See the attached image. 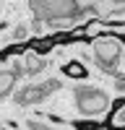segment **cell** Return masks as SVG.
Returning a JSON list of instances; mask_svg holds the SVG:
<instances>
[{
	"label": "cell",
	"instance_id": "obj_1",
	"mask_svg": "<svg viewBox=\"0 0 125 130\" xmlns=\"http://www.w3.org/2000/svg\"><path fill=\"white\" fill-rule=\"evenodd\" d=\"M76 104H78V112L91 117V115H99L110 107V96L99 89H78L76 91Z\"/></svg>",
	"mask_w": 125,
	"mask_h": 130
},
{
	"label": "cell",
	"instance_id": "obj_2",
	"mask_svg": "<svg viewBox=\"0 0 125 130\" xmlns=\"http://www.w3.org/2000/svg\"><path fill=\"white\" fill-rule=\"evenodd\" d=\"M91 42H94L91 44L94 57H97L104 68H110V65L122 55V39H117V37H97Z\"/></svg>",
	"mask_w": 125,
	"mask_h": 130
},
{
	"label": "cell",
	"instance_id": "obj_3",
	"mask_svg": "<svg viewBox=\"0 0 125 130\" xmlns=\"http://www.w3.org/2000/svg\"><path fill=\"white\" fill-rule=\"evenodd\" d=\"M104 127H107V130H125V102L122 99H115Z\"/></svg>",
	"mask_w": 125,
	"mask_h": 130
},
{
	"label": "cell",
	"instance_id": "obj_4",
	"mask_svg": "<svg viewBox=\"0 0 125 130\" xmlns=\"http://www.w3.org/2000/svg\"><path fill=\"white\" fill-rule=\"evenodd\" d=\"M63 73H65L68 78H76V81H78V78H86V75H89L86 65H83V62H78V60H70L65 68H63Z\"/></svg>",
	"mask_w": 125,
	"mask_h": 130
},
{
	"label": "cell",
	"instance_id": "obj_5",
	"mask_svg": "<svg viewBox=\"0 0 125 130\" xmlns=\"http://www.w3.org/2000/svg\"><path fill=\"white\" fill-rule=\"evenodd\" d=\"M16 83V73L13 70H0V96H5Z\"/></svg>",
	"mask_w": 125,
	"mask_h": 130
},
{
	"label": "cell",
	"instance_id": "obj_6",
	"mask_svg": "<svg viewBox=\"0 0 125 130\" xmlns=\"http://www.w3.org/2000/svg\"><path fill=\"white\" fill-rule=\"evenodd\" d=\"M73 125H76V130H99L102 127L99 122H94V120H89V122L86 120H78V122H73Z\"/></svg>",
	"mask_w": 125,
	"mask_h": 130
}]
</instances>
